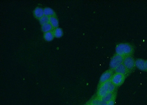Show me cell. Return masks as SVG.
I'll return each mask as SVG.
<instances>
[{"label": "cell", "mask_w": 147, "mask_h": 105, "mask_svg": "<svg viewBox=\"0 0 147 105\" xmlns=\"http://www.w3.org/2000/svg\"><path fill=\"white\" fill-rule=\"evenodd\" d=\"M113 71L111 69L106 71L102 75L99 81V86L107 81H110L113 77Z\"/></svg>", "instance_id": "6"}, {"label": "cell", "mask_w": 147, "mask_h": 105, "mask_svg": "<svg viewBox=\"0 0 147 105\" xmlns=\"http://www.w3.org/2000/svg\"><path fill=\"white\" fill-rule=\"evenodd\" d=\"M49 21V18L47 16H44L42 17L40 19V23L44 25L48 23Z\"/></svg>", "instance_id": "16"}, {"label": "cell", "mask_w": 147, "mask_h": 105, "mask_svg": "<svg viewBox=\"0 0 147 105\" xmlns=\"http://www.w3.org/2000/svg\"><path fill=\"white\" fill-rule=\"evenodd\" d=\"M146 61L142 59H139L135 62V65L138 69L142 70H146L145 66Z\"/></svg>", "instance_id": "8"}, {"label": "cell", "mask_w": 147, "mask_h": 105, "mask_svg": "<svg viewBox=\"0 0 147 105\" xmlns=\"http://www.w3.org/2000/svg\"><path fill=\"white\" fill-rule=\"evenodd\" d=\"M135 62L134 59L131 56H128L125 57L123 64H124L127 69L130 71L131 70H133L135 67Z\"/></svg>", "instance_id": "5"}, {"label": "cell", "mask_w": 147, "mask_h": 105, "mask_svg": "<svg viewBox=\"0 0 147 105\" xmlns=\"http://www.w3.org/2000/svg\"><path fill=\"white\" fill-rule=\"evenodd\" d=\"M49 22L54 27H57L58 26V21L56 18L54 17H51L49 18Z\"/></svg>", "instance_id": "11"}, {"label": "cell", "mask_w": 147, "mask_h": 105, "mask_svg": "<svg viewBox=\"0 0 147 105\" xmlns=\"http://www.w3.org/2000/svg\"><path fill=\"white\" fill-rule=\"evenodd\" d=\"M133 51V47L127 43H121L118 45L115 48L116 54L124 57L131 56Z\"/></svg>", "instance_id": "1"}, {"label": "cell", "mask_w": 147, "mask_h": 105, "mask_svg": "<svg viewBox=\"0 0 147 105\" xmlns=\"http://www.w3.org/2000/svg\"><path fill=\"white\" fill-rule=\"evenodd\" d=\"M35 16L37 18H41L44 15V10L40 7L36 8L34 11Z\"/></svg>", "instance_id": "10"}, {"label": "cell", "mask_w": 147, "mask_h": 105, "mask_svg": "<svg viewBox=\"0 0 147 105\" xmlns=\"http://www.w3.org/2000/svg\"><path fill=\"white\" fill-rule=\"evenodd\" d=\"M44 14L46 16H51L54 14V12L50 8H46L44 10Z\"/></svg>", "instance_id": "13"}, {"label": "cell", "mask_w": 147, "mask_h": 105, "mask_svg": "<svg viewBox=\"0 0 147 105\" xmlns=\"http://www.w3.org/2000/svg\"><path fill=\"white\" fill-rule=\"evenodd\" d=\"M115 73H119L125 76L129 72L127 68L125 67L124 64H122L117 66L115 69Z\"/></svg>", "instance_id": "7"}, {"label": "cell", "mask_w": 147, "mask_h": 105, "mask_svg": "<svg viewBox=\"0 0 147 105\" xmlns=\"http://www.w3.org/2000/svg\"><path fill=\"white\" fill-rule=\"evenodd\" d=\"M115 97V93H109L108 94H106L105 96L102 98H100L101 100L103 101L106 103H107L110 101L111 100L114 98Z\"/></svg>", "instance_id": "9"}, {"label": "cell", "mask_w": 147, "mask_h": 105, "mask_svg": "<svg viewBox=\"0 0 147 105\" xmlns=\"http://www.w3.org/2000/svg\"><path fill=\"white\" fill-rule=\"evenodd\" d=\"M115 97L107 103L106 105H114L115 103Z\"/></svg>", "instance_id": "17"}, {"label": "cell", "mask_w": 147, "mask_h": 105, "mask_svg": "<svg viewBox=\"0 0 147 105\" xmlns=\"http://www.w3.org/2000/svg\"><path fill=\"white\" fill-rule=\"evenodd\" d=\"M124 57L116 54L111 59L110 63V66L111 70L115 69V68L121 64H123Z\"/></svg>", "instance_id": "3"}, {"label": "cell", "mask_w": 147, "mask_h": 105, "mask_svg": "<svg viewBox=\"0 0 147 105\" xmlns=\"http://www.w3.org/2000/svg\"><path fill=\"white\" fill-rule=\"evenodd\" d=\"M145 66H146V70H147V61H146Z\"/></svg>", "instance_id": "18"}, {"label": "cell", "mask_w": 147, "mask_h": 105, "mask_svg": "<svg viewBox=\"0 0 147 105\" xmlns=\"http://www.w3.org/2000/svg\"><path fill=\"white\" fill-rule=\"evenodd\" d=\"M96 105L95 104H90V105Z\"/></svg>", "instance_id": "19"}, {"label": "cell", "mask_w": 147, "mask_h": 105, "mask_svg": "<svg viewBox=\"0 0 147 105\" xmlns=\"http://www.w3.org/2000/svg\"><path fill=\"white\" fill-rule=\"evenodd\" d=\"M125 76L119 73H115L111 79V82L116 87L121 86L124 82Z\"/></svg>", "instance_id": "4"}, {"label": "cell", "mask_w": 147, "mask_h": 105, "mask_svg": "<svg viewBox=\"0 0 147 105\" xmlns=\"http://www.w3.org/2000/svg\"><path fill=\"white\" fill-rule=\"evenodd\" d=\"M111 82L110 80L98 87V96L99 99L103 98L109 93L110 86Z\"/></svg>", "instance_id": "2"}, {"label": "cell", "mask_w": 147, "mask_h": 105, "mask_svg": "<svg viewBox=\"0 0 147 105\" xmlns=\"http://www.w3.org/2000/svg\"><path fill=\"white\" fill-rule=\"evenodd\" d=\"M63 34V31L61 28H57L55 30L54 35L56 37L60 38L62 36Z\"/></svg>", "instance_id": "15"}, {"label": "cell", "mask_w": 147, "mask_h": 105, "mask_svg": "<svg viewBox=\"0 0 147 105\" xmlns=\"http://www.w3.org/2000/svg\"><path fill=\"white\" fill-rule=\"evenodd\" d=\"M44 37L45 39L47 41H51L53 39V35L52 33L49 32L46 33Z\"/></svg>", "instance_id": "14"}, {"label": "cell", "mask_w": 147, "mask_h": 105, "mask_svg": "<svg viewBox=\"0 0 147 105\" xmlns=\"http://www.w3.org/2000/svg\"><path fill=\"white\" fill-rule=\"evenodd\" d=\"M52 26L50 24H46L43 25L42 26V30L44 32H49V31H51L52 29Z\"/></svg>", "instance_id": "12"}]
</instances>
